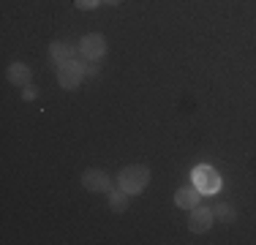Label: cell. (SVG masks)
I'll use <instances>...</instances> for the list:
<instances>
[{
  "instance_id": "cell-1",
  "label": "cell",
  "mask_w": 256,
  "mask_h": 245,
  "mask_svg": "<svg viewBox=\"0 0 256 245\" xmlns=\"http://www.w3.org/2000/svg\"><path fill=\"white\" fill-rule=\"evenodd\" d=\"M148 182H150V169L148 166H139V164L126 166L118 174V188H120V191H126L128 196L144 191V188H148Z\"/></svg>"
},
{
  "instance_id": "cell-2",
  "label": "cell",
  "mask_w": 256,
  "mask_h": 245,
  "mask_svg": "<svg viewBox=\"0 0 256 245\" xmlns=\"http://www.w3.org/2000/svg\"><path fill=\"white\" fill-rule=\"evenodd\" d=\"M82 76H84V66L79 63V60H66L63 66H58V82H60V88H66V90H74L79 82H82Z\"/></svg>"
},
{
  "instance_id": "cell-3",
  "label": "cell",
  "mask_w": 256,
  "mask_h": 245,
  "mask_svg": "<svg viewBox=\"0 0 256 245\" xmlns=\"http://www.w3.org/2000/svg\"><path fill=\"white\" fill-rule=\"evenodd\" d=\"M79 54H82L84 60H90V63L101 60L104 54H106V41H104V36H101V33L84 36V38L79 41Z\"/></svg>"
},
{
  "instance_id": "cell-4",
  "label": "cell",
  "mask_w": 256,
  "mask_h": 245,
  "mask_svg": "<svg viewBox=\"0 0 256 245\" xmlns=\"http://www.w3.org/2000/svg\"><path fill=\"white\" fill-rule=\"evenodd\" d=\"M212 220H216V212H212V207H194L191 210V218H188V229L194 232V234H204L207 229L212 226Z\"/></svg>"
},
{
  "instance_id": "cell-5",
  "label": "cell",
  "mask_w": 256,
  "mask_h": 245,
  "mask_svg": "<svg viewBox=\"0 0 256 245\" xmlns=\"http://www.w3.org/2000/svg\"><path fill=\"white\" fill-rule=\"evenodd\" d=\"M194 186H196L202 194H216L218 188H221V177H218L212 169L199 166L196 172H194Z\"/></svg>"
},
{
  "instance_id": "cell-6",
  "label": "cell",
  "mask_w": 256,
  "mask_h": 245,
  "mask_svg": "<svg viewBox=\"0 0 256 245\" xmlns=\"http://www.w3.org/2000/svg\"><path fill=\"white\" fill-rule=\"evenodd\" d=\"M82 186L88 188L90 194H106L112 182H109V177H106L104 169H88L82 174Z\"/></svg>"
},
{
  "instance_id": "cell-7",
  "label": "cell",
  "mask_w": 256,
  "mask_h": 245,
  "mask_svg": "<svg viewBox=\"0 0 256 245\" xmlns=\"http://www.w3.org/2000/svg\"><path fill=\"white\" fill-rule=\"evenodd\" d=\"M199 199H202V191H199L196 186H186L174 194V204L182 207V210H194V207L199 204Z\"/></svg>"
},
{
  "instance_id": "cell-8",
  "label": "cell",
  "mask_w": 256,
  "mask_h": 245,
  "mask_svg": "<svg viewBox=\"0 0 256 245\" xmlns=\"http://www.w3.org/2000/svg\"><path fill=\"white\" fill-rule=\"evenodd\" d=\"M76 52H79V46L74 49V46L63 44V41H52V46H50V58H52L54 66H63L66 60H74Z\"/></svg>"
},
{
  "instance_id": "cell-9",
  "label": "cell",
  "mask_w": 256,
  "mask_h": 245,
  "mask_svg": "<svg viewBox=\"0 0 256 245\" xmlns=\"http://www.w3.org/2000/svg\"><path fill=\"white\" fill-rule=\"evenodd\" d=\"M6 76H8L11 84H16V88H25V84H30V76H33V74H30V68H28L25 63H11Z\"/></svg>"
},
{
  "instance_id": "cell-10",
  "label": "cell",
  "mask_w": 256,
  "mask_h": 245,
  "mask_svg": "<svg viewBox=\"0 0 256 245\" xmlns=\"http://www.w3.org/2000/svg\"><path fill=\"white\" fill-rule=\"evenodd\" d=\"M212 212H216V218L224 220V224H232V220L237 218V210L232 204H226V202H218V204L212 207Z\"/></svg>"
},
{
  "instance_id": "cell-11",
  "label": "cell",
  "mask_w": 256,
  "mask_h": 245,
  "mask_svg": "<svg viewBox=\"0 0 256 245\" xmlns=\"http://www.w3.org/2000/svg\"><path fill=\"white\" fill-rule=\"evenodd\" d=\"M109 207H112L114 212H123L126 207H128V194H126V191H114V194H109Z\"/></svg>"
},
{
  "instance_id": "cell-12",
  "label": "cell",
  "mask_w": 256,
  "mask_h": 245,
  "mask_svg": "<svg viewBox=\"0 0 256 245\" xmlns=\"http://www.w3.org/2000/svg\"><path fill=\"white\" fill-rule=\"evenodd\" d=\"M74 3L79 6V8L90 11V8H96V6H98V3H104V0H74Z\"/></svg>"
},
{
  "instance_id": "cell-13",
  "label": "cell",
  "mask_w": 256,
  "mask_h": 245,
  "mask_svg": "<svg viewBox=\"0 0 256 245\" xmlns=\"http://www.w3.org/2000/svg\"><path fill=\"white\" fill-rule=\"evenodd\" d=\"M22 96H25V101H33V98H36V88L25 84V93H22Z\"/></svg>"
},
{
  "instance_id": "cell-14",
  "label": "cell",
  "mask_w": 256,
  "mask_h": 245,
  "mask_svg": "<svg viewBox=\"0 0 256 245\" xmlns=\"http://www.w3.org/2000/svg\"><path fill=\"white\" fill-rule=\"evenodd\" d=\"M104 3H109V6H114V3H120V0H104Z\"/></svg>"
}]
</instances>
